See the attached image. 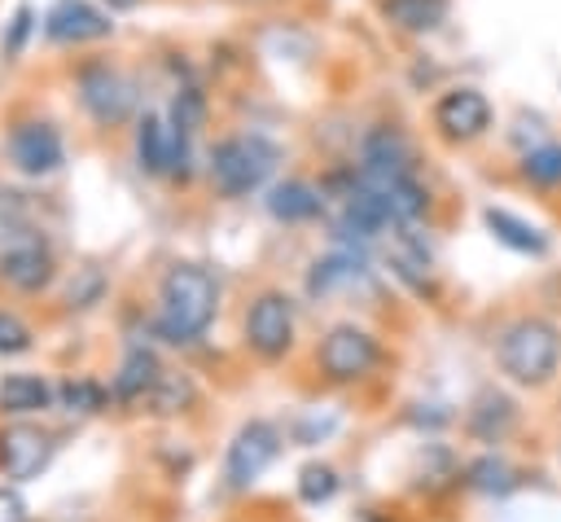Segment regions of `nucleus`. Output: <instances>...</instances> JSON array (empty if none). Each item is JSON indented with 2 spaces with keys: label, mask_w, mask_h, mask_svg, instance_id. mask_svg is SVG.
Wrapping results in <instances>:
<instances>
[{
  "label": "nucleus",
  "mask_w": 561,
  "mask_h": 522,
  "mask_svg": "<svg viewBox=\"0 0 561 522\" xmlns=\"http://www.w3.org/2000/svg\"><path fill=\"white\" fill-rule=\"evenodd\" d=\"M219 307V281L202 263H175L158 290V333L167 342H193L206 333Z\"/></svg>",
  "instance_id": "nucleus-1"
},
{
  "label": "nucleus",
  "mask_w": 561,
  "mask_h": 522,
  "mask_svg": "<svg viewBox=\"0 0 561 522\" xmlns=\"http://www.w3.org/2000/svg\"><path fill=\"white\" fill-rule=\"evenodd\" d=\"M495 364L513 386H548L561 368V329L548 316H517L495 338Z\"/></svg>",
  "instance_id": "nucleus-2"
},
{
  "label": "nucleus",
  "mask_w": 561,
  "mask_h": 522,
  "mask_svg": "<svg viewBox=\"0 0 561 522\" xmlns=\"http://www.w3.org/2000/svg\"><path fill=\"white\" fill-rule=\"evenodd\" d=\"M276 145L263 136H228L210 149V180L224 197H245L263 189V180L276 171Z\"/></svg>",
  "instance_id": "nucleus-3"
},
{
  "label": "nucleus",
  "mask_w": 561,
  "mask_h": 522,
  "mask_svg": "<svg viewBox=\"0 0 561 522\" xmlns=\"http://www.w3.org/2000/svg\"><path fill=\"white\" fill-rule=\"evenodd\" d=\"M316 360H320V373H324L329 382L346 386V382H359V377H368V373L377 368L381 347H377V338H373L368 329H359V325H333V329L324 333Z\"/></svg>",
  "instance_id": "nucleus-4"
},
{
  "label": "nucleus",
  "mask_w": 561,
  "mask_h": 522,
  "mask_svg": "<svg viewBox=\"0 0 561 522\" xmlns=\"http://www.w3.org/2000/svg\"><path fill=\"white\" fill-rule=\"evenodd\" d=\"M245 347L263 360H280L294 347V303L280 290H263L245 307Z\"/></svg>",
  "instance_id": "nucleus-5"
},
{
  "label": "nucleus",
  "mask_w": 561,
  "mask_h": 522,
  "mask_svg": "<svg viewBox=\"0 0 561 522\" xmlns=\"http://www.w3.org/2000/svg\"><path fill=\"white\" fill-rule=\"evenodd\" d=\"M276 452H280L276 425H267V421H245V425L232 434V443H228V456H224V487H228V491L250 487V483L276 461Z\"/></svg>",
  "instance_id": "nucleus-6"
},
{
  "label": "nucleus",
  "mask_w": 561,
  "mask_h": 522,
  "mask_svg": "<svg viewBox=\"0 0 561 522\" xmlns=\"http://www.w3.org/2000/svg\"><path fill=\"white\" fill-rule=\"evenodd\" d=\"M79 101L101 127H118L136 110V88L110 66H83L79 70Z\"/></svg>",
  "instance_id": "nucleus-7"
},
{
  "label": "nucleus",
  "mask_w": 561,
  "mask_h": 522,
  "mask_svg": "<svg viewBox=\"0 0 561 522\" xmlns=\"http://www.w3.org/2000/svg\"><path fill=\"white\" fill-rule=\"evenodd\" d=\"M434 127L438 136L456 140V145H469L478 136H486L491 127V101L478 92V88H447L438 101H434Z\"/></svg>",
  "instance_id": "nucleus-8"
},
{
  "label": "nucleus",
  "mask_w": 561,
  "mask_h": 522,
  "mask_svg": "<svg viewBox=\"0 0 561 522\" xmlns=\"http://www.w3.org/2000/svg\"><path fill=\"white\" fill-rule=\"evenodd\" d=\"M188 158V132H180L175 123H162L158 114H145L136 127V162L149 175H167V171H184Z\"/></svg>",
  "instance_id": "nucleus-9"
},
{
  "label": "nucleus",
  "mask_w": 561,
  "mask_h": 522,
  "mask_svg": "<svg viewBox=\"0 0 561 522\" xmlns=\"http://www.w3.org/2000/svg\"><path fill=\"white\" fill-rule=\"evenodd\" d=\"M48 456H53V434L48 430H39L31 421H18V425L0 430V469L9 478L22 483V478L39 474L48 465Z\"/></svg>",
  "instance_id": "nucleus-10"
},
{
  "label": "nucleus",
  "mask_w": 561,
  "mask_h": 522,
  "mask_svg": "<svg viewBox=\"0 0 561 522\" xmlns=\"http://www.w3.org/2000/svg\"><path fill=\"white\" fill-rule=\"evenodd\" d=\"M9 158L26 175H48L61 167V136L53 123H18L9 132Z\"/></svg>",
  "instance_id": "nucleus-11"
},
{
  "label": "nucleus",
  "mask_w": 561,
  "mask_h": 522,
  "mask_svg": "<svg viewBox=\"0 0 561 522\" xmlns=\"http://www.w3.org/2000/svg\"><path fill=\"white\" fill-rule=\"evenodd\" d=\"M359 171L364 175H416L408 136L399 127H373L359 140Z\"/></svg>",
  "instance_id": "nucleus-12"
},
{
  "label": "nucleus",
  "mask_w": 561,
  "mask_h": 522,
  "mask_svg": "<svg viewBox=\"0 0 561 522\" xmlns=\"http://www.w3.org/2000/svg\"><path fill=\"white\" fill-rule=\"evenodd\" d=\"M110 31H114V22L101 9H92L88 0H57L44 18V35L57 44H83V39H101Z\"/></svg>",
  "instance_id": "nucleus-13"
},
{
  "label": "nucleus",
  "mask_w": 561,
  "mask_h": 522,
  "mask_svg": "<svg viewBox=\"0 0 561 522\" xmlns=\"http://www.w3.org/2000/svg\"><path fill=\"white\" fill-rule=\"evenodd\" d=\"M0 276L13 290L35 294V290H44L53 281V254L44 246H35V241H22V246H13V250L0 254Z\"/></svg>",
  "instance_id": "nucleus-14"
},
{
  "label": "nucleus",
  "mask_w": 561,
  "mask_h": 522,
  "mask_svg": "<svg viewBox=\"0 0 561 522\" xmlns=\"http://www.w3.org/2000/svg\"><path fill=\"white\" fill-rule=\"evenodd\" d=\"M267 211L280 224H307V219H316L324 211V193L311 189L307 180H285V184H276L267 193Z\"/></svg>",
  "instance_id": "nucleus-15"
},
{
  "label": "nucleus",
  "mask_w": 561,
  "mask_h": 522,
  "mask_svg": "<svg viewBox=\"0 0 561 522\" xmlns=\"http://www.w3.org/2000/svg\"><path fill=\"white\" fill-rule=\"evenodd\" d=\"M517 421V404L500 390H482L469 408V434L482 439V443H500Z\"/></svg>",
  "instance_id": "nucleus-16"
},
{
  "label": "nucleus",
  "mask_w": 561,
  "mask_h": 522,
  "mask_svg": "<svg viewBox=\"0 0 561 522\" xmlns=\"http://www.w3.org/2000/svg\"><path fill=\"white\" fill-rule=\"evenodd\" d=\"M381 18L408 35H425L447 22V0H381Z\"/></svg>",
  "instance_id": "nucleus-17"
},
{
  "label": "nucleus",
  "mask_w": 561,
  "mask_h": 522,
  "mask_svg": "<svg viewBox=\"0 0 561 522\" xmlns=\"http://www.w3.org/2000/svg\"><path fill=\"white\" fill-rule=\"evenodd\" d=\"M158 377H162V368H158L153 351L131 347L127 360H123V368H118V377H114V399H123V404H140Z\"/></svg>",
  "instance_id": "nucleus-18"
},
{
  "label": "nucleus",
  "mask_w": 561,
  "mask_h": 522,
  "mask_svg": "<svg viewBox=\"0 0 561 522\" xmlns=\"http://www.w3.org/2000/svg\"><path fill=\"white\" fill-rule=\"evenodd\" d=\"M53 404V386L35 373H9L0 382V412H13V417H26V412H39Z\"/></svg>",
  "instance_id": "nucleus-19"
},
{
  "label": "nucleus",
  "mask_w": 561,
  "mask_h": 522,
  "mask_svg": "<svg viewBox=\"0 0 561 522\" xmlns=\"http://www.w3.org/2000/svg\"><path fill=\"white\" fill-rule=\"evenodd\" d=\"M482 224L491 228V237H495V241H504V246H508V250H517V254H543V250H548V237H543L539 228H530L526 219L508 215V211L486 206V211H482Z\"/></svg>",
  "instance_id": "nucleus-20"
},
{
  "label": "nucleus",
  "mask_w": 561,
  "mask_h": 522,
  "mask_svg": "<svg viewBox=\"0 0 561 522\" xmlns=\"http://www.w3.org/2000/svg\"><path fill=\"white\" fill-rule=\"evenodd\" d=\"M140 404H149V412H162V417L184 412V408L193 404V382H188L184 373H167V368H162V377L149 386V395H145Z\"/></svg>",
  "instance_id": "nucleus-21"
},
{
  "label": "nucleus",
  "mask_w": 561,
  "mask_h": 522,
  "mask_svg": "<svg viewBox=\"0 0 561 522\" xmlns=\"http://www.w3.org/2000/svg\"><path fill=\"white\" fill-rule=\"evenodd\" d=\"M522 180L539 184V189H557L561 184V145L557 140H539L535 149L522 154Z\"/></svg>",
  "instance_id": "nucleus-22"
},
{
  "label": "nucleus",
  "mask_w": 561,
  "mask_h": 522,
  "mask_svg": "<svg viewBox=\"0 0 561 522\" xmlns=\"http://www.w3.org/2000/svg\"><path fill=\"white\" fill-rule=\"evenodd\" d=\"M61 408L66 412H101L105 408V386H96L92 377H70L61 382Z\"/></svg>",
  "instance_id": "nucleus-23"
},
{
  "label": "nucleus",
  "mask_w": 561,
  "mask_h": 522,
  "mask_svg": "<svg viewBox=\"0 0 561 522\" xmlns=\"http://www.w3.org/2000/svg\"><path fill=\"white\" fill-rule=\"evenodd\" d=\"M333 491H337V474H333V465L311 461V465L298 469V496H302L307 504H320V500H329Z\"/></svg>",
  "instance_id": "nucleus-24"
},
{
  "label": "nucleus",
  "mask_w": 561,
  "mask_h": 522,
  "mask_svg": "<svg viewBox=\"0 0 561 522\" xmlns=\"http://www.w3.org/2000/svg\"><path fill=\"white\" fill-rule=\"evenodd\" d=\"M202 114H206V105H202V92H193V88H184V92L175 97V105H171V123H175L180 132H197Z\"/></svg>",
  "instance_id": "nucleus-25"
},
{
  "label": "nucleus",
  "mask_w": 561,
  "mask_h": 522,
  "mask_svg": "<svg viewBox=\"0 0 561 522\" xmlns=\"http://www.w3.org/2000/svg\"><path fill=\"white\" fill-rule=\"evenodd\" d=\"M26 347H31V329L13 311H0V355H22Z\"/></svg>",
  "instance_id": "nucleus-26"
},
{
  "label": "nucleus",
  "mask_w": 561,
  "mask_h": 522,
  "mask_svg": "<svg viewBox=\"0 0 561 522\" xmlns=\"http://www.w3.org/2000/svg\"><path fill=\"white\" fill-rule=\"evenodd\" d=\"M469 474H473V487H482V491H504V487H508V483H504V474H508L504 461H491V456H486V461H478Z\"/></svg>",
  "instance_id": "nucleus-27"
},
{
  "label": "nucleus",
  "mask_w": 561,
  "mask_h": 522,
  "mask_svg": "<svg viewBox=\"0 0 561 522\" xmlns=\"http://www.w3.org/2000/svg\"><path fill=\"white\" fill-rule=\"evenodd\" d=\"M0 522H26V504L18 491H4L0 487Z\"/></svg>",
  "instance_id": "nucleus-28"
},
{
  "label": "nucleus",
  "mask_w": 561,
  "mask_h": 522,
  "mask_svg": "<svg viewBox=\"0 0 561 522\" xmlns=\"http://www.w3.org/2000/svg\"><path fill=\"white\" fill-rule=\"evenodd\" d=\"M105 4H110V9H131L136 0H105Z\"/></svg>",
  "instance_id": "nucleus-29"
}]
</instances>
